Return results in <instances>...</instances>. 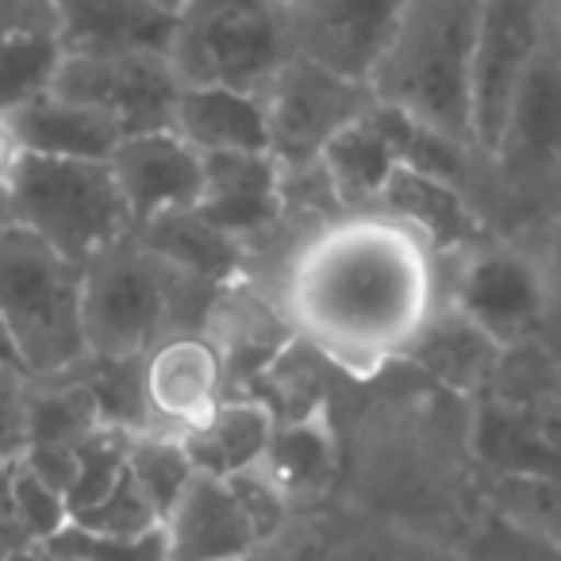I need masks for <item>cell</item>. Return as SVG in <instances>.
<instances>
[{
	"label": "cell",
	"mask_w": 561,
	"mask_h": 561,
	"mask_svg": "<svg viewBox=\"0 0 561 561\" xmlns=\"http://www.w3.org/2000/svg\"><path fill=\"white\" fill-rule=\"evenodd\" d=\"M135 239L211 289H227V280L239 273L242 247L204 224L196 211H181V216H165L150 227H139Z\"/></svg>",
	"instance_id": "cell-27"
},
{
	"label": "cell",
	"mask_w": 561,
	"mask_h": 561,
	"mask_svg": "<svg viewBox=\"0 0 561 561\" xmlns=\"http://www.w3.org/2000/svg\"><path fill=\"white\" fill-rule=\"evenodd\" d=\"M50 93L101 112L124 131V139H131V135L173 131L181 81L170 58L162 55L62 58Z\"/></svg>",
	"instance_id": "cell-11"
},
{
	"label": "cell",
	"mask_w": 561,
	"mask_h": 561,
	"mask_svg": "<svg viewBox=\"0 0 561 561\" xmlns=\"http://www.w3.org/2000/svg\"><path fill=\"white\" fill-rule=\"evenodd\" d=\"M446 305L507 354L538 343L550 312V280L535 254L489 242L461 257Z\"/></svg>",
	"instance_id": "cell-9"
},
{
	"label": "cell",
	"mask_w": 561,
	"mask_h": 561,
	"mask_svg": "<svg viewBox=\"0 0 561 561\" xmlns=\"http://www.w3.org/2000/svg\"><path fill=\"white\" fill-rule=\"evenodd\" d=\"M58 4L47 0H0V119L55 89L62 66Z\"/></svg>",
	"instance_id": "cell-19"
},
{
	"label": "cell",
	"mask_w": 561,
	"mask_h": 561,
	"mask_svg": "<svg viewBox=\"0 0 561 561\" xmlns=\"http://www.w3.org/2000/svg\"><path fill=\"white\" fill-rule=\"evenodd\" d=\"M173 131L196 154H270L262 96L231 89H181Z\"/></svg>",
	"instance_id": "cell-21"
},
{
	"label": "cell",
	"mask_w": 561,
	"mask_h": 561,
	"mask_svg": "<svg viewBox=\"0 0 561 561\" xmlns=\"http://www.w3.org/2000/svg\"><path fill=\"white\" fill-rule=\"evenodd\" d=\"M515 185H542L561 178V12L546 9L542 43L515 93L507 131L496 158Z\"/></svg>",
	"instance_id": "cell-13"
},
{
	"label": "cell",
	"mask_w": 561,
	"mask_h": 561,
	"mask_svg": "<svg viewBox=\"0 0 561 561\" xmlns=\"http://www.w3.org/2000/svg\"><path fill=\"white\" fill-rule=\"evenodd\" d=\"M273 415L250 397H227L219 408H211L196 427H188L181 438L188 461L201 477L234 481L262 466L273 438Z\"/></svg>",
	"instance_id": "cell-20"
},
{
	"label": "cell",
	"mask_w": 561,
	"mask_h": 561,
	"mask_svg": "<svg viewBox=\"0 0 561 561\" xmlns=\"http://www.w3.org/2000/svg\"><path fill=\"white\" fill-rule=\"evenodd\" d=\"M127 446H131V438L108 427H101L96 435H89L85 443L78 446V477H73V489H70V496H66L70 519L89 512L93 504H101V500L124 481Z\"/></svg>",
	"instance_id": "cell-31"
},
{
	"label": "cell",
	"mask_w": 561,
	"mask_h": 561,
	"mask_svg": "<svg viewBox=\"0 0 561 561\" xmlns=\"http://www.w3.org/2000/svg\"><path fill=\"white\" fill-rule=\"evenodd\" d=\"M24 154L39 158H78V162H108L124 142V131L108 116L81 108L62 96L47 93L20 108L9 119Z\"/></svg>",
	"instance_id": "cell-22"
},
{
	"label": "cell",
	"mask_w": 561,
	"mask_h": 561,
	"mask_svg": "<svg viewBox=\"0 0 561 561\" xmlns=\"http://www.w3.org/2000/svg\"><path fill=\"white\" fill-rule=\"evenodd\" d=\"M135 231L165 216H181L201 204L204 154H196L178 131L131 135L108 158Z\"/></svg>",
	"instance_id": "cell-14"
},
{
	"label": "cell",
	"mask_w": 561,
	"mask_h": 561,
	"mask_svg": "<svg viewBox=\"0 0 561 561\" xmlns=\"http://www.w3.org/2000/svg\"><path fill=\"white\" fill-rule=\"evenodd\" d=\"M20 158H24V147H20L16 131H12L9 119H0V188H9Z\"/></svg>",
	"instance_id": "cell-37"
},
{
	"label": "cell",
	"mask_w": 561,
	"mask_h": 561,
	"mask_svg": "<svg viewBox=\"0 0 561 561\" xmlns=\"http://www.w3.org/2000/svg\"><path fill=\"white\" fill-rule=\"evenodd\" d=\"M12 484H16V461L0 458V519L16 527V512H12ZM24 535V530H20Z\"/></svg>",
	"instance_id": "cell-39"
},
{
	"label": "cell",
	"mask_w": 561,
	"mask_h": 561,
	"mask_svg": "<svg viewBox=\"0 0 561 561\" xmlns=\"http://www.w3.org/2000/svg\"><path fill=\"white\" fill-rule=\"evenodd\" d=\"M538 265H542V273H546V280H550V285H561V216L553 219L550 231H546Z\"/></svg>",
	"instance_id": "cell-38"
},
{
	"label": "cell",
	"mask_w": 561,
	"mask_h": 561,
	"mask_svg": "<svg viewBox=\"0 0 561 561\" xmlns=\"http://www.w3.org/2000/svg\"><path fill=\"white\" fill-rule=\"evenodd\" d=\"M0 369H16V374H24V366H20V354H16V346H12L4 320H0ZM24 377H27V374H24Z\"/></svg>",
	"instance_id": "cell-40"
},
{
	"label": "cell",
	"mask_w": 561,
	"mask_h": 561,
	"mask_svg": "<svg viewBox=\"0 0 561 561\" xmlns=\"http://www.w3.org/2000/svg\"><path fill=\"white\" fill-rule=\"evenodd\" d=\"M39 561H81V558H66V553H50V550H39Z\"/></svg>",
	"instance_id": "cell-42"
},
{
	"label": "cell",
	"mask_w": 561,
	"mask_h": 561,
	"mask_svg": "<svg viewBox=\"0 0 561 561\" xmlns=\"http://www.w3.org/2000/svg\"><path fill=\"white\" fill-rule=\"evenodd\" d=\"M435 254L381 211L323 224L285 277V316L323 362L374 374L438 312Z\"/></svg>",
	"instance_id": "cell-1"
},
{
	"label": "cell",
	"mask_w": 561,
	"mask_h": 561,
	"mask_svg": "<svg viewBox=\"0 0 561 561\" xmlns=\"http://www.w3.org/2000/svg\"><path fill=\"white\" fill-rule=\"evenodd\" d=\"M104 423L93 397L73 377L32 381L27 392V446H81Z\"/></svg>",
	"instance_id": "cell-29"
},
{
	"label": "cell",
	"mask_w": 561,
	"mask_h": 561,
	"mask_svg": "<svg viewBox=\"0 0 561 561\" xmlns=\"http://www.w3.org/2000/svg\"><path fill=\"white\" fill-rule=\"evenodd\" d=\"M0 561H9V558H4V553H0Z\"/></svg>",
	"instance_id": "cell-44"
},
{
	"label": "cell",
	"mask_w": 561,
	"mask_h": 561,
	"mask_svg": "<svg viewBox=\"0 0 561 561\" xmlns=\"http://www.w3.org/2000/svg\"><path fill=\"white\" fill-rule=\"evenodd\" d=\"M247 561H265V558H262V553H257V558H247Z\"/></svg>",
	"instance_id": "cell-43"
},
{
	"label": "cell",
	"mask_w": 561,
	"mask_h": 561,
	"mask_svg": "<svg viewBox=\"0 0 561 561\" xmlns=\"http://www.w3.org/2000/svg\"><path fill=\"white\" fill-rule=\"evenodd\" d=\"M404 358L415 362L420 369H427L446 389L466 392V397L477 400L492 385V377H496L500 362H504V351L446 305L431 316L427 328L408 346Z\"/></svg>",
	"instance_id": "cell-25"
},
{
	"label": "cell",
	"mask_w": 561,
	"mask_h": 561,
	"mask_svg": "<svg viewBox=\"0 0 561 561\" xmlns=\"http://www.w3.org/2000/svg\"><path fill=\"white\" fill-rule=\"evenodd\" d=\"M316 170H320L323 185H328L331 201L339 204V211L358 216V211L377 208L392 173L400 170V158L392 150V142L385 139V131L377 127L374 108H369V116L351 124L323 150Z\"/></svg>",
	"instance_id": "cell-23"
},
{
	"label": "cell",
	"mask_w": 561,
	"mask_h": 561,
	"mask_svg": "<svg viewBox=\"0 0 561 561\" xmlns=\"http://www.w3.org/2000/svg\"><path fill=\"white\" fill-rule=\"evenodd\" d=\"M178 20L181 4H158V0H62L58 4L66 58H170Z\"/></svg>",
	"instance_id": "cell-16"
},
{
	"label": "cell",
	"mask_w": 561,
	"mask_h": 561,
	"mask_svg": "<svg viewBox=\"0 0 561 561\" xmlns=\"http://www.w3.org/2000/svg\"><path fill=\"white\" fill-rule=\"evenodd\" d=\"M12 512H16V527L24 530V538L43 550L58 530L70 527V507L66 496H58L55 489L39 481L35 473H27L16 461V484H12Z\"/></svg>",
	"instance_id": "cell-35"
},
{
	"label": "cell",
	"mask_w": 561,
	"mask_h": 561,
	"mask_svg": "<svg viewBox=\"0 0 561 561\" xmlns=\"http://www.w3.org/2000/svg\"><path fill=\"white\" fill-rule=\"evenodd\" d=\"M381 216L392 224L408 227L431 254H473V250L489 247V227H484L481 211L469 204L466 188L454 181H438L415 170H397L377 201Z\"/></svg>",
	"instance_id": "cell-18"
},
{
	"label": "cell",
	"mask_w": 561,
	"mask_h": 561,
	"mask_svg": "<svg viewBox=\"0 0 561 561\" xmlns=\"http://www.w3.org/2000/svg\"><path fill=\"white\" fill-rule=\"evenodd\" d=\"M289 504L262 481V473L216 481L196 473L162 519L170 561H247L277 535Z\"/></svg>",
	"instance_id": "cell-7"
},
{
	"label": "cell",
	"mask_w": 561,
	"mask_h": 561,
	"mask_svg": "<svg viewBox=\"0 0 561 561\" xmlns=\"http://www.w3.org/2000/svg\"><path fill=\"white\" fill-rule=\"evenodd\" d=\"M504 523L519 535L561 550V489L546 481H500Z\"/></svg>",
	"instance_id": "cell-32"
},
{
	"label": "cell",
	"mask_w": 561,
	"mask_h": 561,
	"mask_svg": "<svg viewBox=\"0 0 561 561\" xmlns=\"http://www.w3.org/2000/svg\"><path fill=\"white\" fill-rule=\"evenodd\" d=\"M127 473L139 484L147 504L158 512V519H165L170 507L181 500V492L188 489V481L196 477V469L178 435L150 431V435H135L131 446H127Z\"/></svg>",
	"instance_id": "cell-30"
},
{
	"label": "cell",
	"mask_w": 561,
	"mask_h": 561,
	"mask_svg": "<svg viewBox=\"0 0 561 561\" xmlns=\"http://www.w3.org/2000/svg\"><path fill=\"white\" fill-rule=\"evenodd\" d=\"M542 27L546 4H527V0L481 4L473 70H469V108H473V150L489 162L504 142L507 116H512L523 73L542 43Z\"/></svg>",
	"instance_id": "cell-10"
},
{
	"label": "cell",
	"mask_w": 561,
	"mask_h": 561,
	"mask_svg": "<svg viewBox=\"0 0 561 561\" xmlns=\"http://www.w3.org/2000/svg\"><path fill=\"white\" fill-rule=\"evenodd\" d=\"M0 320L27 381H55L89 358L81 328V265L32 231H0Z\"/></svg>",
	"instance_id": "cell-4"
},
{
	"label": "cell",
	"mask_w": 561,
	"mask_h": 561,
	"mask_svg": "<svg viewBox=\"0 0 561 561\" xmlns=\"http://www.w3.org/2000/svg\"><path fill=\"white\" fill-rule=\"evenodd\" d=\"M43 550L66 553V558H81V561H170L162 527L135 538H112V535H89V530L70 523Z\"/></svg>",
	"instance_id": "cell-34"
},
{
	"label": "cell",
	"mask_w": 561,
	"mask_h": 561,
	"mask_svg": "<svg viewBox=\"0 0 561 561\" xmlns=\"http://www.w3.org/2000/svg\"><path fill=\"white\" fill-rule=\"evenodd\" d=\"M481 4L473 0H412L374 70V104L404 112L427 131L473 150L469 70ZM477 154V150H473Z\"/></svg>",
	"instance_id": "cell-3"
},
{
	"label": "cell",
	"mask_w": 561,
	"mask_h": 561,
	"mask_svg": "<svg viewBox=\"0 0 561 561\" xmlns=\"http://www.w3.org/2000/svg\"><path fill=\"white\" fill-rule=\"evenodd\" d=\"M196 216L242 247L285 216V173L270 154L204 158V193Z\"/></svg>",
	"instance_id": "cell-17"
},
{
	"label": "cell",
	"mask_w": 561,
	"mask_h": 561,
	"mask_svg": "<svg viewBox=\"0 0 561 561\" xmlns=\"http://www.w3.org/2000/svg\"><path fill=\"white\" fill-rule=\"evenodd\" d=\"M142 392L154 431L185 435L227 400V369L204 331H181L142 358Z\"/></svg>",
	"instance_id": "cell-15"
},
{
	"label": "cell",
	"mask_w": 561,
	"mask_h": 561,
	"mask_svg": "<svg viewBox=\"0 0 561 561\" xmlns=\"http://www.w3.org/2000/svg\"><path fill=\"white\" fill-rule=\"evenodd\" d=\"M27 392L32 381L16 369H0V458L20 461L27 450Z\"/></svg>",
	"instance_id": "cell-36"
},
{
	"label": "cell",
	"mask_w": 561,
	"mask_h": 561,
	"mask_svg": "<svg viewBox=\"0 0 561 561\" xmlns=\"http://www.w3.org/2000/svg\"><path fill=\"white\" fill-rule=\"evenodd\" d=\"M12 224V211H9V188H0V231Z\"/></svg>",
	"instance_id": "cell-41"
},
{
	"label": "cell",
	"mask_w": 561,
	"mask_h": 561,
	"mask_svg": "<svg viewBox=\"0 0 561 561\" xmlns=\"http://www.w3.org/2000/svg\"><path fill=\"white\" fill-rule=\"evenodd\" d=\"M262 108L270 127V158L285 178H297L320 165V154L346 127L369 116L374 93L293 58L265 85Z\"/></svg>",
	"instance_id": "cell-8"
},
{
	"label": "cell",
	"mask_w": 561,
	"mask_h": 561,
	"mask_svg": "<svg viewBox=\"0 0 561 561\" xmlns=\"http://www.w3.org/2000/svg\"><path fill=\"white\" fill-rule=\"evenodd\" d=\"M400 9L404 4H351V0L285 4L293 58L369 89L400 24Z\"/></svg>",
	"instance_id": "cell-12"
},
{
	"label": "cell",
	"mask_w": 561,
	"mask_h": 561,
	"mask_svg": "<svg viewBox=\"0 0 561 561\" xmlns=\"http://www.w3.org/2000/svg\"><path fill=\"white\" fill-rule=\"evenodd\" d=\"M9 211L12 224L73 265H85L112 242L135 234L108 162L24 154L9 181Z\"/></svg>",
	"instance_id": "cell-5"
},
{
	"label": "cell",
	"mask_w": 561,
	"mask_h": 561,
	"mask_svg": "<svg viewBox=\"0 0 561 561\" xmlns=\"http://www.w3.org/2000/svg\"><path fill=\"white\" fill-rule=\"evenodd\" d=\"M558 362H561V354H558Z\"/></svg>",
	"instance_id": "cell-45"
},
{
	"label": "cell",
	"mask_w": 561,
	"mask_h": 561,
	"mask_svg": "<svg viewBox=\"0 0 561 561\" xmlns=\"http://www.w3.org/2000/svg\"><path fill=\"white\" fill-rule=\"evenodd\" d=\"M219 293L127 234L81 265L85 351L112 362L147 358L162 339L204 331Z\"/></svg>",
	"instance_id": "cell-2"
},
{
	"label": "cell",
	"mask_w": 561,
	"mask_h": 561,
	"mask_svg": "<svg viewBox=\"0 0 561 561\" xmlns=\"http://www.w3.org/2000/svg\"><path fill=\"white\" fill-rule=\"evenodd\" d=\"M66 377L85 385V392L93 397L96 415L108 431L135 438L150 435L154 423L147 412V392H142V358L135 362H112V358H93L89 354L78 369H70Z\"/></svg>",
	"instance_id": "cell-28"
},
{
	"label": "cell",
	"mask_w": 561,
	"mask_h": 561,
	"mask_svg": "<svg viewBox=\"0 0 561 561\" xmlns=\"http://www.w3.org/2000/svg\"><path fill=\"white\" fill-rule=\"evenodd\" d=\"M473 450L500 481H546L561 489V446L489 392L477 397Z\"/></svg>",
	"instance_id": "cell-24"
},
{
	"label": "cell",
	"mask_w": 561,
	"mask_h": 561,
	"mask_svg": "<svg viewBox=\"0 0 561 561\" xmlns=\"http://www.w3.org/2000/svg\"><path fill=\"white\" fill-rule=\"evenodd\" d=\"M293 62L285 4L196 0L181 4L170 66L181 89H231L262 96Z\"/></svg>",
	"instance_id": "cell-6"
},
{
	"label": "cell",
	"mask_w": 561,
	"mask_h": 561,
	"mask_svg": "<svg viewBox=\"0 0 561 561\" xmlns=\"http://www.w3.org/2000/svg\"><path fill=\"white\" fill-rule=\"evenodd\" d=\"M257 473L285 504L320 496L335 477V443H331L323 412L312 420L273 427L270 450H265Z\"/></svg>",
	"instance_id": "cell-26"
},
{
	"label": "cell",
	"mask_w": 561,
	"mask_h": 561,
	"mask_svg": "<svg viewBox=\"0 0 561 561\" xmlns=\"http://www.w3.org/2000/svg\"><path fill=\"white\" fill-rule=\"evenodd\" d=\"M70 523L89 530V535H112V538H135V535H147V530L162 527V519H158V512L147 504V496H142L139 484L131 481V473H124V481H119L101 504L73 515Z\"/></svg>",
	"instance_id": "cell-33"
}]
</instances>
